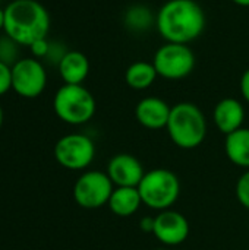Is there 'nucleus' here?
Segmentation results:
<instances>
[{
	"label": "nucleus",
	"instance_id": "4468645a",
	"mask_svg": "<svg viewBox=\"0 0 249 250\" xmlns=\"http://www.w3.org/2000/svg\"><path fill=\"white\" fill-rule=\"evenodd\" d=\"M59 73L65 83L69 85H82L90 73V60L88 57L76 50L66 51L62 60L59 62Z\"/></svg>",
	"mask_w": 249,
	"mask_h": 250
},
{
	"label": "nucleus",
	"instance_id": "6e6552de",
	"mask_svg": "<svg viewBox=\"0 0 249 250\" xmlns=\"http://www.w3.org/2000/svg\"><path fill=\"white\" fill-rule=\"evenodd\" d=\"M95 157L92 139L82 133L62 136L54 145V158L66 170L81 171L91 166Z\"/></svg>",
	"mask_w": 249,
	"mask_h": 250
},
{
	"label": "nucleus",
	"instance_id": "20e7f679",
	"mask_svg": "<svg viewBox=\"0 0 249 250\" xmlns=\"http://www.w3.org/2000/svg\"><path fill=\"white\" fill-rule=\"evenodd\" d=\"M138 192L142 199V205L156 211L170 209L181 195L179 177L167 168H154L145 171Z\"/></svg>",
	"mask_w": 249,
	"mask_h": 250
},
{
	"label": "nucleus",
	"instance_id": "423d86ee",
	"mask_svg": "<svg viewBox=\"0 0 249 250\" xmlns=\"http://www.w3.org/2000/svg\"><path fill=\"white\" fill-rule=\"evenodd\" d=\"M158 76L169 81H179L189 76L195 67V54L188 44L166 42L153 57Z\"/></svg>",
	"mask_w": 249,
	"mask_h": 250
},
{
	"label": "nucleus",
	"instance_id": "dca6fc26",
	"mask_svg": "<svg viewBox=\"0 0 249 250\" xmlns=\"http://www.w3.org/2000/svg\"><path fill=\"white\" fill-rule=\"evenodd\" d=\"M225 152L230 163L249 170V127H241L226 135Z\"/></svg>",
	"mask_w": 249,
	"mask_h": 250
},
{
	"label": "nucleus",
	"instance_id": "412c9836",
	"mask_svg": "<svg viewBox=\"0 0 249 250\" xmlns=\"http://www.w3.org/2000/svg\"><path fill=\"white\" fill-rule=\"evenodd\" d=\"M12 89V66L0 62V97Z\"/></svg>",
	"mask_w": 249,
	"mask_h": 250
},
{
	"label": "nucleus",
	"instance_id": "b1692460",
	"mask_svg": "<svg viewBox=\"0 0 249 250\" xmlns=\"http://www.w3.org/2000/svg\"><path fill=\"white\" fill-rule=\"evenodd\" d=\"M139 229L144 233H153V230H154V217H144L139 221Z\"/></svg>",
	"mask_w": 249,
	"mask_h": 250
},
{
	"label": "nucleus",
	"instance_id": "ddd939ff",
	"mask_svg": "<svg viewBox=\"0 0 249 250\" xmlns=\"http://www.w3.org/2000/svg\"><path fill=\"white\" fill-rule=\"evenodd\" d=\"M213 120L219 132L229 135L242 127L245 120V108L236 98H223L216 104L213 110Z\"/></svg>",
	"mask_w": 249,
	"mask_h": 250
},
{
	"label": "nucleus",
	"instance_id": "9b49d317",
	"mask_svg": "<svg viewBox=\"0 0 249 250\" xmlns=\"http://www.w3.org/2000/svg\"><path fill=\"white\" fill-rule=\"evenodd\" d=\"M106 173L114 188H138L145 170L136 157L131 154H116L110 158Z\"/></svg>",
	"mask_w": 249,
	"mask_h": 250
},
{
	"label": "nucleus",
	"instance_id": "a878e982",
	"mask_svg": "<svg viewBox=\"0 0 249 250\" xmlns=\"http://www.w3.org/2000/svg\"><path fill=\"white\" fill-rule=\"evenodd\" d=\"M4 28V9L0 7V29Z\"/></svg>",
	"mask_w": 249,
	"mask_h": 250
},
{
	"label": "nucleus",
	"instance_id": "1a4fd4ad",
	"mask_svg": "<svg viewBox=\"0 0 249 250\" xmlns=\"http://www.w3.org/2000/svg\"><path fill=\"white\" fill-rule=\"evenodd\" d=\"M47 85V72L35 57H22L12 66V89L23 98H37Z\"/></svg>",
	"mask_w": 249,
	"mask_h": 250
},
{
	"label": "nucleus",
	"instance_id": "cd10ccee",
	"mask_svg": "<svg viewBox=\"0 0 249 250\" xmlns=\"http://www.w3.org/2000/svg\"><path fill=\"white\" fill-rule=\"evenodd\" d=\"M158 250H167V249H158Z\"/></svg>",
	"mask_w": 249,
	"mask_h": 250
},
{
	"label": "nucleus",
	"instance_id": "bb28decb",
	"mask_svg": "<svg viewBox=\"0 0 249 250\" xmlns=\"http://www.w3.org/2000/svg\"><path fill=\"white\" fill-rule=\"evenodd\" d=\"M1 125H3V108L0 105V127H1Z\"/></svg>",
	"mask_w": 249,
	"mask_h": 250
},
{
	"label": "nucleus",
	"instance_id": "f257e3e1",
	"mask_svg": "<svg viewBox=\"0 0 249 250\" xmlns=\"http://www.w3.org/2000/svg\"><path fill=\"white\" fill-rule=\"evenodd\" d=\"M156 28L166 42L189 44L205 28V13L195 0H167L156 15Z\"/></svg>",
	"mask_w": 249,
	"mask_h": 250
},
{
	"label": "nucleus",
	"instance_id": "4be33fe9",
	"mask_svg": "<svg viewBox=\"0 0 249 250\" xmlns=\"http://www.w3.org/2000/svg\"><path fill=\"white\" fill-rule=\"evenodd\" d=\"M29 50H31V54H32L35 59H44V57H47V54H48L50 41H48L47 38L37 40V41H34V42L29 45Z\"/></svg>",
	"mask_w": 249,
	"mask_h": 250
},
{
	"label": "nucleus",
	"instance_id": "7ed1b4c3",
	"mask_svg": "<svg viewBox=\"0 0 249 250\" xmlns=\"http://www.w3.org/2000/svg\"><path fill=\"white\" fill-rule=\"evenodd\" d=\"M170 141L182 149L198 148L207 136V119L201 108L194 103H179L172 107L167 122Z\"/></svg>",
	"mask_w": 249,
	"mask_h": 250
},
{
	"label": "nucleus",
	"instance_id": "6ab92c4d",
	"mask_svg": "<svg viewBox=\"0 0 249 250\" xmlns=\"http://www.w3.org/2000/svg\"><path fill=\"white\" fill-rule=\"evenodd\" d=\"M19 44L9 35L0 37V62L13 66L19 60Z\"/></svg>",
	"mask_w": 249,
	"mask_h": 250
},
{
	"label": "nucleus",
	"instance_id": "5701e85b",
	"mask_svg": "<svg viewBox=\"0 0 249 250\" xmlns=\"http://www.w3.org/2000/svg\"><path fill=\"white\" fill-rule=\"evenodd\" d=\"M239 88H241V94L244 97L245 101L249 103V69H247L241 78V83H239Z\"/></svg>",
	"mask_w": 249,
	"mask_h": 250
},
{
	"label": "nucleus",
	"instance_id": "f8f14e48",
	"mask_svg": "<svg viewBox=\"0 0 249 250\" xmlns=\"http://www.w3.org/2000/svg\"><path fill=\"white\" fill-rule=\"evenodd\" d=\"M172 107L158 97H145L135 107L136 122L150 130H160L167 126Z\"/></svg>",
	"mask_w": 249,
	"mask_h": 250
},
{
	"label": "nucleus",
	"instance_id": "39448f33",
	"mask_svg": "<svg viewBox=\"0 0 249 250\" xmlns=\"http://www.w3.org/2000/svg\"><path fill=\"white\" fill-rule=\"evenodd\" d=\"M53 110L62 122L78 126L94 117L97 104L92 94L84 85L65 83L53 98Z\"/></svg>",
	"mask_w": 249,
	"mask_h": 250
},
{
	"label": "nucleus",
	"instance_id": "aec40b11",
	"mask_svg": "<svg viewBox=\"0 0 249 250\" xmlns=\"http://www.w3.org/2000/svg\"><path fill=\"white\" fill-rule=\"evenodd\" d=\"M236 199L239 201V204L249 209V170H247L236 182Z\"/></svg>",
	"mask_w": 249,
	"mask_h": 250
},
{
	"label": "nucleus",
	"instance_id": "f03ea898",
	"mask_svg": "<svg viewBox=\"0 0 249 250\" xmlns=\"http://www.w3.org/2000/svg\"><path fill=\"white\" fill-rule=\"evenodd\" d=\"M3 31L19 45L29 47L34 41L47 38L50 15L37 0H12L4 7Z\"/></svg>",
	"mask_w": 249,
	"mask_h": 250
},
{
	"label": "nucleus",
	"instance_id": "a211bd4d",
	"mask_svg": "<svg viewBox=\"0 0 249 250\" xmlns=\"http://www.w3.org/2000/svg\"><path fill=\"white\" fill-rule=\"evenodd\" d=\"M153 23H156V18L147 6L136 4L126 10L125 25L131 31H147Z\"/></svg>",
	"mask_w": 249,
	"mask_h": 250
},
{
	"label": "nucleus",
	"instance_id": "0eeeda50",
	"mask_svg": "<svg viewBox=\"0 0 249 250\" xmlns=\"http://www.w3.org/2000/svg\"><path fill=\"white\" fill-rule=\"evenodd\" d=\"M114 185L107 173L98 170L85 171L73 185V199L85 209H97L109 204Z\"/></svg>",
	"mask_w": 249,
	"mask_h": 250
},
{
	"label": "nucleus",
	"instance_id": "393cba45",
	"mask_svg": "<svg viewBox=\"0 0 249 250\" xmlns=\"http://www.w3.org/2000/svg\"><path fill=\"white\" fill-rule=\"evenodd\" d=\"M235 4L242 6V7H249V0H232Z\"/></svg>",
	"mask_w": 249,
	"mask_h": 250
},
{
	"label": "nucleus",
	"instance_id": "2eb2a0df",
	"mask_svg": "<svg viewBox=\"0 0 249 250\" xmlns=\"http://www.w3.org/2000/svg\"><path fill=\"white\" fill-rule=\"evenodd\" d=\"M107 205L114 215L128 218L138 212L142 205V199L138 188H114Z\"/></svg>",
	"mask_w": 249,
	"mask_h": 250
},
{
	"label": "nucleus",
	"instance_id": "f3484780",
	"mask_svg": "<svg viewBox=\"0 0 249 250\" xmlns=\"http://www.w3.org/2000/svg\"><path fill=\"white\" fill-rule=\"evenodd\" d=\"M158 78V73L153 64V62H134L128 66L125 72V82L129 88L136 91L148 89L156 79Z\"/></svg>",
	"mask_w": 249,
	"mask_h": 250
},
{
	"label": "nucleus",
	"instance_id": "9d476101",
	"mask_svg": "<svg viewBox=\"0 0 249 250\" xmlns=\"http://www.w3.org/2000/svg\"><path fill=\"white\" fill-rule=\"evenodd\" d=\"M189 221L178 211H160L154 217V237L164 246L173 248L182 245L189 236Z\"/></svg>",
	"mask_w": 249,
	"mask_h": 250
}]
</instances>
